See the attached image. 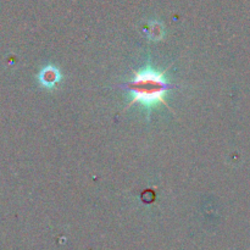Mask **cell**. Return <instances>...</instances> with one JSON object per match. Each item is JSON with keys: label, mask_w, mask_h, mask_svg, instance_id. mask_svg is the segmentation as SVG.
<instances>
[{"label": "cell", "mask_w": 250, "mask_h": 250, "mask_svg": "<svg viewBox=\"0 0 250 250\" xmlns=\"http://www.w3.org/2000/svg\"><path fill=\"white\" fill-rule=\"evenodd\" d=\"M168 70L170 67L166 68L165 71H156L155 68L146 66L142 71H133V80L119 85V88H124L132 93V100L125 107V111L129 109L134 103H141V105L146 109H153L158 103H161L173 112L165 100V94L167 90L177 88V85L171 84L166 81L165 73Z\"/></svg>", "instance_id": "6da1fadb"}, {"label": "cell", "mask_w": 250, "mask_h": 250, "mask_svg": "<svg viewBox=\"0 0 250 250\" xmlns=\"http://www.w3.org/2000/svg\"><path fill=\"white\" fill-rule=\"evenodd\" d=\"M37 78H38V82L42 87L51 89V88L56 87V84L60 82L62 76H61L60 70L58 67L53 65H48L44 68H42Z\"/></svg>", "instance_id": "7a4b0ae2"}, {"label": "cell", "mask_w": 250, "mask_h": 250, "mask_svg": "<svg viewBox=\"0 0 250 250\" xmlns=\"http://www.w3.org/2000/svg\"><path fill=\"white\" fill-rule=\"evenodd\" d=\"M164 26L159 21H150L148 24V36L151 41H159L163 38Z\"/></svg>", "instance_id": "3957f363"}]
</instances>
